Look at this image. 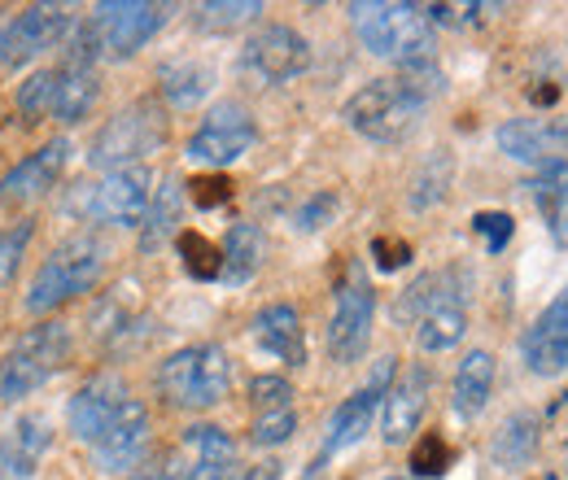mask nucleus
Here are the masks:
<instances>
[{
    "mask_svg": "<svg viewBox=\"0 0 568 480\" xmlns=\"http://www.w3.org/2000/svg\"><path fill=\"white\" fill-rule=\"evenodd\" d=\"M358 40L372 58L398 62V70L433 62V22L425 18V4L407 0H358L351 4Z\"/></svg>",
    "mask_w": 568,
    "mask_h": 480,
    "instance_id": "f257e3e1",
    "label": "nucleus"
},
{
    "mask_svg": "<svg viewBox=\"0 0 568 480\" xmlns=\"http://www.w3.org/2000/svg\"><path fill=\"white\" fill-rule=\"evenodd\" d=\"M428 96L420 88H412L403 74L394 79H372L363 83L355 96L346 101L342 119L355 136L372 140V144H403L420 127V114H425Z\"/></svg>",
    "mask_w": 568,
    "mask_h": 480,
    "instance_id": "f03ea898",
    "label": "nucleus"
},
{
    "mask_svg": "<svg viewBox=\"0 0 568 480\" xmlns=\"http://www.w3.org/2000/svg\"><path fill=\"white\" fill-rule=\"evenodd\" d=\"M227 385H232V362L219 345L175 349L158 367V394L175 411H211L227 398Z\"/></svg>",
    "mask_w": 568,
    "mask_h": 480,
    "instance_id": "7ed1b4c3",
    "label": "nucleus"
},
{
    "mask_svg": "<svg viewBox=\"0 0 568 480\" xmlns=\"http://www.w3.org/2000/svg\"><path fill=\"white\" fill-rule=\"evenodd\" d=\"M71 358V328L58 319H44L27 328L0 358V402L31 398L40 385H49Z\"/></svg>",
    "mask_w": 568,
    "mask_h": 480,
    "instance_id": "20e7f679",
    "label": "nucleus"
},
{
    "mask_svg": "<svg viewBox=\"0 0 568 480\" xmlns=\"http://www.w3.org/2000/svg\"><path fill=\"white\" fill-rule=\"evenodd\" d=\"M105 267V249L97 236H71L62 241L44 263L40 272L31 275V288H27V310L31 315H49L58 306H67L74 297H83Z\"/></svg>",
    "mask_w": 568,
    "mask_h": 480,
    "instance_id": "39448f33",
    "label": "nucleus"
},
{
    "mask_svg": "<svg viewBox=\"0 0 568 480\" xmlns=\"http://www.w3.org/2000/svg\"><path fill=\"white\" fill-rule=\"evenodd\" d=\"M171 18V4H153V0H101L92 9V35L101 44L105 58L114 62H128L136 58L144 44L166 27Z\"/></svg>",
    "mask_w": 568,
    "mask_h": 480,
    "instance_id": "423d86ee",
    "label": "nucleus"
},
{
    "mask_svg": "<svg viewBox=\"0 0 568 480\" xmlns=\"http://www.w3.org/2000/svg\"><path fill=\"white\" fill-rule=\"evenodd\" d=\"M166 140V119L153 101H136L132 110H123L119 119H110L101 127V136L92 140V153L88 162L92 166H110V171H123V166H141V157H149L158 144Z\"/></svg>",
    "mask_w": 568,
    "mask_h": 480,
    "instance_id": "0eeeda50",
    "label": "nucleus"
},
{
    "mask_svg": "<svg viewBox=\"0 0 568 480\" xmlns=\"http://www.w3.org/2000/svg\"><path fill=\"white\" fill-rule=\"evenodd\" d=\"M153 202V175L149 166H123L110 171L97 184H83V193L71 202V210H83L97 223H114V227H141Z\"/></svg>",
    "mask_w": 568,
    "mask_h": 480,
    "instance_id": "6e6552de",
    "label": "nucleus"
},
{
    "mask_svg": "<svg viewBox=\"0 0 568 480\" xmlns=\"http://www.w3.org/2000/svg\"><path fill=\"white\" fill-rule=\"evenodd\" d=\"M372 315H376V293H372L363 267H351L346 279L337 284V302H333V319H328V354H333V362L351 367L367 354Z\"/></svg>",
    "mask_w": 568,
    "mask_h": 480,
    "instance_id": "1a4fd4ad",
    "label": "nucleus"
},
{
    "mask_svg": "<svg viewBox=\"0 0 568 480\" xmlns=\"http://www.w3.org/2000/svg\"><path fill=\"white\" fill-rule=\"evenodd\" d=\"M71 31L67 4H31L18 13H0V67H22L44 49H58Z\"/></svg>",
    "mask_w": 568,
    "mask_h": 480,
    "instance_id": "9d476101",
    "label": "nucleus"
},
{
    "mask_svg": "<svg viewBox=\"0 0 568 480\" xmlns=\"http://www.w3.org/2000/svg\"><path fill=\"white\" fill-rule=\"evenodd\" d=\"M254 140H258V127H254L250 110L236 105V101H223V105H214L211 114L202 119V127L193 132L189 157L202 162V166H232L236 157H245L254 149Z\"/></svg>",
    "mask_w": 568,
    "mask_h": 480,
    "instance_id": "9b49d317",
    "label": "nucleus"
},
{
    "mask_svg": "<svg viewBox=\"0 0 568 480\" xmlns=\"http://www.w3.org/2000/svg\"><path fill=\"white\" fill-rule=\"evenodd\" d=\"M241 67L250 70L258 83H288V79L306 74V67H311V44L293 27L272 22V27H263L258 35L245 40Z\"/></svg>",
    "mask_w": 568,
    "mask_h": 480,
    "instance_id": "f8f14e48",
    "label": "nucleus"
},
{
    "mask_svg": "<svg viewBox=\"0 0 568 480\" xmlns=\"http://www.w3.org/2000/svg\"><path fill=\"white\" fill-rule=\"evenodd\" d=\"M389 376H394V358H381L376 371H372V380H367L363 389H355V394L333 411L328 437H324V459L351 450V446H358V441L367 437V428H372V419H376V402H385V394H389Z\"/></svg>",
    "mask_w": 568,
    "mask_h": 480,
    "instance_id": "ddd939ff",
    "label": "nucleus"
},
{
    "mask_svg": "<svg viewBox=\"0 0 568 480\" xmlns=\"http://www.w3.org/2000/svg\"><path fill=\"white\" fill-rule=\"evenodd\" d=\"M67 157H71V140H62V136L49 140V144L36 149V153H27V157L4 175V184H0V202H4V206H22V202L44 197V193L62 180Z\"/></svg>",
    "mask_w": 568,
    "mask_h": 480,
    "instance_id": "4468645a",
    "label": "nucleus"
},
{
    "mask_svg": "<svg viewBox=\"0 0 568 480\" xmlns=\"http://www.w3.org/2000/svg\"><path fill=\"white\" fill-rule=\"evenodd\" d=\"M498 149L511 162H556L568 153V119H511L498 127Z\"/></svg>",
    "mask_w": 568,
    "mask_h": 480,
    "instance_id": "2eb2a0df",
    "label": "nucleus"
},
{
    "mask_svg": "<svg viewBox=\"0 0 568 480\" xmlns=\"http://www.w3.org/2000/svg\"><path fill=\"white\" fill-rule=\"evenodd\" d=\"M144 446H149V411H144L136 398L123 402V411L114 415V423L105 428V437L92 446L97 455V468L101 472H132L141 463Z\"/></svg>",
    "mask_w": 568,
    "mask_h": 480,
    "instance_id": "dca6fc26",
    "label": "nucleus"
},
{
    "mask_svg": "<svg viewBox=\"0 0 568 480\" xmlns=\"http://www.w3.org/2000/svg\"><path fill=\"white\" fill-rule=\"evenodd\" d=\"M525 362L534 376H560L568 367V284L565 293L538 315V324L525 333Z\"/></svg>",
    "mask_w": 568,
    "mask_h": 480,
    "instance_id": "f3484780",
    "label": "nucleus"
},
{
    "mask_svg": "<svg viewBox=\"0 0 568 480\" xmlns=\"http://www.w3.org/2000/svg\"><path fill=\"white\" fill-rule=\"evenodd\" d=\"M123 402H128V389H123V380H114V376H97V380H88L79 394L71 398V432L79 441H88V446H97L101 437H105V428L114 423V415L123 411Z\"/></svg>",
    "mask_w": 568,
    "mask_h": 480,
    "instance_id": "a211bd4d",
    "label": "nucleus"
},
{
    "mask_svg": "<svg viewBox=\"0 0 568 480\" xmlns=\"http://www.w3.org/2000/svg\"><path fill=\"white\" fill-rule=\"evenodd\" d=\"M428 407V371L425 367H412L398 385H389L385 394V411H381V437L389 446H403L412 441V432L420 428Z\"/></svg>",
    "mask_w": 568,
    "mask_h": 480,
    "instance_id": "6ab92c4d",
    "label": "nucleus"
},
{
    "mask_svg": "<svg viewBox=\"0 0 568 480\" xmlns=\"http://www.w3.org/2000/svg\"><path fill=\"white\" fill-rule=\"evenodd\" d=\"M49 446H53L49 415H22V419H13V428L0 441V472H9V477L18 480H31L40 472Z\"/></svg>",
    "mask_w": 568,
    "mask_h": 480,
    "instance_id": "aec40b11",
    "label": "nucleus"
},
{
    "mask_svg": "<svg viewBox=\"0 0 568 480\" xmlns=\"http://www.w3.org/2000/svg\"><path fill=\"white\" fill-rule=\"evenodd\" d=\"M254 341L263 354H272V358H281L288 367H302L306 362V337H302V315L293 310V306H263L258 315H254Z\"/></svg>",
    "mask_w": 568,
    "mask_h": 480,
    "instance_id": "412c9836",
    "label": "nucleus"
},
{
    "mask_svg": "<svg viewBox=\"0 0 568 480\" xmlns=\"http://www.w3.org/2000/svg\"><path fill=\"white\" fill-rule=\"evenodd\" d=\"M495 354L490 349H468L459 371H455V389H450V407L459 419H477V415L490 407V394H495Z\"/></svg>",
    "mask_w": 568,
    "mask_h": 480,
    "instance_id": "4be33fe9",
    "label": "nucleus"
},
{
    "mask_svg": "<svg viewBox=\"0 0 568 480\" xmlns=\"http://www.w3.org/2000/svg\"><path fill=\"white\" fill-rule=\"evenodd\" d=\"M529 193L547 218V232L551 241L568 249V157H556V162H542L538 175L529 180Z\"/></svg>",
    "mask_w": 568,
    "mask_h": 480,
    "instance_id": "5701e85b",
    "label": "nucleus"
},
{
    "mask_svg": "<svg viewBox=\"0 0 568 480\" xmlns=\"http://www.w3.org/2000/svg\"><path fill=\"white\" fill-rule=\"evenodd\" d=\"M263 267V232L254 223H232L219 249V279L223 284H250Z\"/></svg>",
    "mask_w": 568,
    "mask_h": 480,
    "instance_id": "b1692460",
    "label": "nucleus"
},
{
    "mask_svg": "<svg viewBox=\"0 0 568 480\" xmlns=\"http://www.w3.org/2000/svg\"><path fill=\"white\" fill-rule=\"evenodd\" d=\"M97 92H101L97 67H88V62H67V67L58 70L53 119H58V123H79V119H88L92 105H97Z\"/></svg>",
    "mask_w": 568,
    "mask_h": 480,
    "instance_id": "393cba45",
    "label": "nucleus"
},
{
    "mask_svg": "<svg viewBox=\"0 0 568 480\" xmlns=\"http://www.w3.org/2000/svg\"><path fill=\"white\" fill-rule=\"evenodd\" d=\"M180 214H184V188H180V180H166V184L153 193L149 214H144V223H141V249L144 254L162 249V245L175 236Z\"/></svg>",
    "mask_w": 568,
    "mask_h": 480,
    "instance_id": "a878e982",
    "label": "nucleus"
},
{
    "mask_svg": "<svg viewBox=\"0 0 568 480\" xmlns=\"http://www.w3.org/2000/svg\"><path fill=\"white\" fill-rule=\"evenodd\" d=\"M534 455H538V415H529V411L507 415L495 437V463L503 472H516V468H525Z\"/></svg>",
    "mask_w": 568,
    "mask_h": 480,
    "instance_id": "bb28decb",
    "label": "nucleus"
},
{
    "mask_svg": "<svg viewBox=\"0 0 568 480\" xmlns=\"http://www.w3.org/2000/svg\"><path fill=\"white\" fill-rule=\"evenodd\" d=\"M211 88H214V70L202 67V62H171V67H162V92L180 110H193Z\"/></svg>",
    "mask_w": 568,
    "mask_h": 480,
    "instance_id": "cd10ccee",
    "label": "nucleus"
},
{
    "mask_svg": "<svg viewBox=\"0 0 568 480\" xmlns=\"http://www.w3.org/2000/svg\"><path fill=\"white\" fill-rule=\"evenodd\" d=\"M450 175H455L450 153H433L425 166L416 171V180H412V206L416 210L437 206L446 197V188H450Z\"/></svg>",
    "mask_w": 568,
    "mask_h": 480,
    "instance_id": "c85d7f7f",
    "label": "nucleus"
},
{
    "mask_svg": "<svg viewBox=\"0 0 568 480\" xmlns=\"http://www.w3.org/2000/svg\"><path fill=\"white\" fill-rule=\"evenodd\" d=\"M53 101H58V70H36L22 88H18V114L27 123H40L53 114Z\"/></svg>",
    "mask_w": 568,
    "mask_h": 480,
    "instance_id": "c756f323",
    "label": "nucleus"
},
{
    "mask_svg": "<svg viewBox=\"0 0 568 480\" xmlns=\"http://www.w3.org/2000/svg\"><path fill=\"white\" fill-rule=\"evenodd\" d=\"M263 13L258 0H211V4H197V27L206 31H236L245 22H254Z\"/></svg>",
    "mask_w": 568,
    "mask_h": 480,
    "instance_id": "7c9ffc66",
    "label": "nucleus"
},
{
    "mask_svg": "<svg viewBox=\"0 0 568 480\" xmlns=\"http://www.w3.org/2000/svg\"><path fill=\"white\" fill-rule=\"evenodd\" d=\"M293 432H297V415H293V407H284V411H258L254 415V428H250L254 446H284Z\"/></svg>",
    "mask_w": 568,
    "mask_h": 480,
    "instance_id": "2f4dec72",
    "label": "nucleus"
},
{
    "mask_svg": "<svg viewBox=\"0 0 568 480\" xmlns=\"http://www.w3.org/2000/svg\"><path fill=\"white\" fill-rule=\"evenodd\" d=\"M180 254H184V272L189 275L219 279V254H214L211 241H202L197 232H184V236H180Z\"/></svg>",
    "mask_w": 568,
    "mask_h": 480,
    "instance_id": "473e14b6",
    "label": "nucleus"
},
{
    "mask_svg": "<svg viewBox=\"0 0 568 480\" xmlns=\"http://www.w3.org/2000/svg\"><path fill=\"white\" fill-rule=\"evenodd\" d=\"M27 245H31V223H18V227L0 232V288L13 284V272H18L22 254H27Z\"/></svg>",
    "mask_w": 568,
    "mask_h": 480,
    "instance_id": "72a5a7b5",
    "label": "nucleus"
},
{
    "mask_svg": "<svg viewBox=\"0 0 568 480\" xmlns=\"http://www.w3.org/2000/svg\"><path fill=\"white\" fill-rule=\"evenodd\" d=\"M250 402H254V411H284V407H293V385L284 376H254Z\"/></svg>",
    "mask_w": 568,
    "mask_h": 480,
    "instance_id": "f704fd0d",
    "label": "nucleus"
},
{
    "mask_svg": "<svg viewBox=\"0 0 568 480\" xmlns=\"http://www.w3.org/2000/svg\"><path fill=\"white\" fill-rule=\"evenodd\" d=\"M473 232L486 236V249L490 254H503L507 241H511V232H516V218L503 214V210H481V214H473Z\"/></svg>",
    "mask_w": 568,
    "mask_h": 480,
    "instance_id": "c9c22d12",
    "label": "nucleus"
},
{
    "mask_svg": "<svg viewBox=\"0 0 568 480\" xmlns=\"http://www.w3.org/2000/svg\"><path fill=\"white\" fill-rule=\"evenodd\" d=\"M446 463H450V446L442 437H425L412 450V472L416 477H437V472H446Z\"/></svg>",
    "mask_w": 568,
    "mask_h": 480,
    "instance_id": "e433bc0d",
    "label": "nucleus"
},
{
    "mask_svg": "<svg viewBox=\"0 0 568 480\" xmlns=\"http://www.w3.org/2000/svg\"><path fill=\"white\" fill-rule=\"evenodd\" d=\"M333 214H337V197H333V193H315L306 206L293 214V227H297V232H320Z\"/></svg>",
    "mask_w": 568,
    "mask_h": 480,
    "instance_id": "4c0bfd02",
    "label": "nucleus"
},
{
    "mask_svg": "<svg viewBox=\"0 0 568 480\" xmlns=\"http://www.w3.org/2000/svg\"><path fill=\"white\" fill-rule=\"evenodd\" d=\"M372 254H376V267L381 272H398L407 258H412V245H403V241H372Z\"/></svg>",
    "mask_w": 568,
    "mask_h": 480,
    "instance_id": "58836bf2",
    "label": "nucleus"
},
{
    "mask_svg": "<svg viewBox=\"0 0 568 480\" xmlns=\"http://www.w3.org/2000/svg\"><path fill=\"white\" fill-rule=\"evenodd\" d=\"M193 202H197V206H219V202H227V180H197V184H193Z\"/></svg>",
    "mask_w": 568,
    "mask_h": 480,
    "instance_id": "ea45409f",
    "label": "nucleus"
},
{
    "mask_svg": "<svg viewBox=\"0 0 568 480\" xmlns=\"http://www.w3.org/2000/svg\"><path fill=\"white\" fill-rule=\"evenodd\" d=\"M132 480H180V477H175L171 463H162V468H149V472H141V477H132Z\"/></svg>",
    "mask_w": 568,
    "mask_h": 480,
    "instance_id": "a19ab883",
    "label": "nucleus"
},
{
    "mask_svg": "<svg viewBox=\"0 0 568 480\" xmlns=\"http://www.w3.org/2000/svg\"><path fill=\"white\" fill-rule=\"evenodd\" d=\"M556 423L565 428V446H568V402H565V407H560V411H556Z\"/></svg>",
    "mask_w": 568,
    "mask_h": 480,
    "instance_id": "79ce46f5",
    "label": "nucleus"
},
{
    "mask_svg": "<svg viewBox=\"0 0 568 480\" xmlns=\"http://www.w3.org/2000/svg\"><path fill=\"white\" fill-rule=\"evenodd\" d=\"M542 480H556V477H542Z\"/></svg>",
    "mask_w": 568,
    "mask_h": 480,
    "instance_id": "37998d69",
    "label": "nucleus"
},
{
    "mask_svg": "<svg viewBox=\"0 0 568 480\" xmlns=\"http://www.w3.org/2000/svg\"><path fill=\"white\" fill-rule=\"evenodd\" d=\"M0 480H4V477H0Z\"/></svg>",
    "mask_w": 568,
    "mask_h": 480,
    "instance_id": "c03bdc74",
    "label": "nucleus"
}]
</instances>
